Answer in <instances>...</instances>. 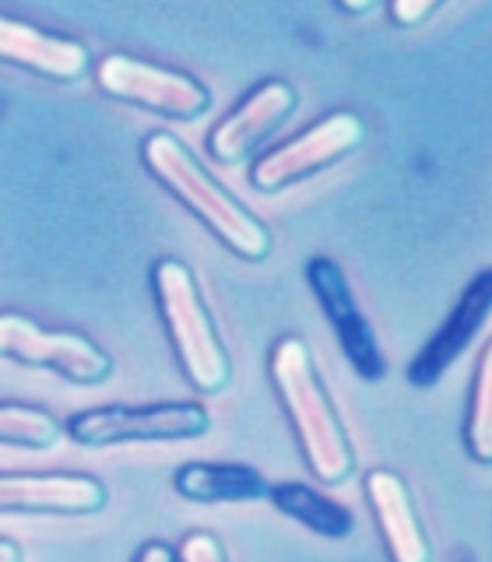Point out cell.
I'll return each mask as SVG.
<instances>
[{"instance_id":"6da1fadb","label":"cell","mask_w":492,"mask_h":562,"mask_svg":"<svg viewBox=\"0 0 492 562\" xmlns=\"http://www.w3.org/2000/svg\"><path fill=\"white\" fill-rule=\"evenodd\" d=\"M268 373L281 408L292 422L310 474L324 485L348 482L356 471V453H351L348 432L327 397V386L316 376L310 345L303 338H278L268 356Z\"/></svg>"},{"instance_id":"7a4b0ae2","label":"cell","mask_w":492,"mask_h":562,"mask_svg":"<svg viewBox=\"0 0 492 562\" xmlns=\"http://www.w3.org/2000/svg\"><path fill=\"white\" fill-rule=\"evenodd\" d=\"M141 158H145V166L155 180L236 257L264 260L271 254L268 225H264L246 204H239L176 134L169 131L148 134L145 145H141Z\"/></svg>"},{"instance_id":"3957f363","label":"cell","mask_w":492,"mask_h":562,"mask_svg":"<svg viewBox=\"0 0 492 562\" xmlns=\"http://www.w3.org/2000/svg\"><path fill=\"white\" fill-rule=\"evenodd\" d=\"M152 289L183 376L198 394H222L233 380V366H228V351L204 306L193 271L183 260L163 257L152 268Z\"/></svg>"},{"instance_id":"277c9868","label":"cell","mask_w":492,"mask_h":562,"mask_svg":"<svg viewBox=\"0 0 492 562\" xmlns=\"http://www.w3.org/2000/svg\"><path fill=\"white\" fill-rule=\"evenodd\" d=\"M211 429V415L198 401L141 404V408H88L67 422V436L81 447L152 443V439H198Z\"/></svg>"},{"instance_id":"5b68a950","label":"cell","mask_w":492,"mask_h":562,"mask_svg":"<svg viewBox=\"0 0 492 562\" xmlns=\"http://www.w3.org/2000/svg\"><path fill=\"white\" fill-rule=\"evenodd\" d=\"M0 359L46 369L70 383H102L113 376V359L78 330H49L32 316L0 310Z\"/></svg>"},{"instance_id":"8992f818","label":"cell","mask_w":492,"mask_h":562,"mask_svg":"<svg viewBox=\"0 0 492 562\" xmlns=\"http://www.w3.org/2000/svg\"><path fill=\"white\" fill-rule=\"evenodd\" d=\"M96 81L105 95L169 120H193L211 105V92L193 75L137 60L131 53H105L96 64Z\"/></svg>"},{"instance_id":"52a82bcc","label":"cell","mask_w":492,"mask_h":562,"mask_svg":"<svg viewBox=\"0 0 492 562\" xmlns=\"http://www.w3.org/2000/svg\"><path fill=\"white\" fill-rule=\"evenodd\" d=\"M362 140H366V123L356 113L345 110L327 113L316 123H310L306 131L289 137L286 145L264 151L250 169V183L260 193H278L299 180H306L313 172L342 162Z\"/></svg>"},{"instance_id":"ba28073f","label":"cell","mask_w":492,"mask_h":562,"mask_svg":"<svg viewBox=\"0 0 492 562\" xmlns=\"http://www.w3.org/2000/svg\"><path fill=\"white\" fill-rule=\"evenodd\" d=\"M306 281L327 316V324L334 327V334H338V345L345 351L348 366L369 383L383 380V373H387L383 351L373 338V327H369V321L356 303V295L348 289L345 271L331 257H313L306 263Z\"/></svg>"},{"instance_id":"9c48e42d","label":"cell","mask_w":492,"mask_h":562,"mask_svg":"<svg viewBox=\"0 0 492 562\" xmlns=\"http://www.w3.org/2000/svg\"><path fill=\"white\" fill-rule=\"evenodd\" d=\"M105 506V485L92 474L70 471H8L0 474V514H60L81 517Z\"/></svg>"},{"instance_id":"30bf717a","label":"cell","mask_w":492,"mask_h":562,"mask_svg":"<svg viewBox=\"0 0 492 562\" xmlns=\"http://www.w3.org/2000/svg\"><path fill=\"white\" fill-rule=\"evenodd\" d=\"M295 110V88L289 81H264L233 113L222 116L208 134V151L219 166H236L264 137H271Z\"/></svg>"},{"instance_id":"8fae6325","label":"cell","mask_w":492,"mask_h":562,"mask_svg":"<svg viewBox=\"0 0 492 562\" xmlns=\"http://www.w3.org/2000/svg\"><path fill=\"white\" fill-rule=\"evenodd\" d=\"M489 313H492V271H482L479 278H471V285L457 299V306L450 310L447 324L436 330V338L412 359L409 383L433 386L444 380L447 369L465 356L468 345L474 341V334L482 330Z\"/></svg>"},{"instance_id":"7c38bea8","label":"cell","mask_w":492,"mask_h":562,"mask_svg":"<svg viewBox=\"0 0 492 562\" xmlns=\"http://www.w3.org/2000/svg\"><path fill=\"white\" fill-rule=\"evenodd\" d=\"M366 488V503L373 506V517L380 527L383 549L391 562H433V544L426 538V527H422L412 492L404 485L401 474L373 468L366 471L362 479Z\"/></svg>"},{"instance_id":"4fadbf2b","label":"cell","mask_w":492,"mask_h":562,"mask_svg":"<svg viewBox=\"0 0 492 562\" xmlns=\"http://www.w3.org/2000/svg\"><path fill=\"white\" fill-rule=\"evenodd\" d=\"M0 60L57 81H75L88 67V49L64 35H49L22 18L0 14Z\"/></svg>"},{"instance_id":"5bb4252c","label":"cell","mask_w":492,"mask_h":562,"mask_svg":"<svg viewBox=\"0 0 492 562\" xmlns=\"http://www.w3.org/2000/svg\"><path fill=\"white\" fill-rule=\"evenodd\" d=\"M172 485L183 499L215 506V503H246L268 496V482L257 468L246 464H183L172 474Z\"/></svg>"},{"instance_id":"9a60e30c","label":"cell","mask_w":492,"mask_h":562,"mask_svg":"<svg viewBox=\"0 0 492 562\" xmlns=\"http://www.w3.org/2000/svg\"><path fill=\"white\" fill-rule=\"evenodd\" d=\"M268 496L281 514L310 527V531L321 538H348L351 524H356L342 503H334L331 496H324V492H316L303 482H281L268 488Z\"/></svg>"},{"instance_id":"2e32d148","label":"cell","mask_w":492,"mask_h":562,"mask_svg":"<svg viewBox=\"0 0 492 562\" xmlns=\"http://www.w3.org/2000/svg\"><path fill=\"white\" fill-rule=\"evenodd\" d=\"M465 447L471 453V461L492 464V341L482 348L479 369H474L471 404L465 422Z\"/></svg>"},{"instance_id":"e0dca14e","label":"cell","mask_w":492,"mask_h":562,"mask_svg":"<svg viewBox=\"0 0 492 562\" xmlns=\"http://www.w3.org/2000/svg\"><path fill=\"white\" fill-rule=\"evenodd\" d=\"M0 443L46 450L60 443V422L46 408L35 404H11L0 401Z\"/></svg>"},{"instance_id":"ac0fdd59","label":"cell","mask_w":492,"mask_h":562,"mask_svg":"<svg viewBox=\"0 0 492 562\" xmlns=\"http://www.w3.org/2000/svg\"><path fill=\"white\" fill-rule=\"evenodd\" d=\"M176 562H228L222 544L211 538L208 531H190L180 549H176Z\"/></svg>"},{"instance_id":"d6986e66","label":"cell","mask_w":492,"mask_h":562,"mask_svg":"<svg viewBox=\"0 0 492 562\" xmlns=\"http://www.w3.org/2000/svg\"><path fill=\"white\" fill-rule=\"evenodd\" d=\"M436 11H439V0H394L391 4V18L401 29H415Z\"/></svg>"},{"instance_id":"ffe728a7","label":"cell","mask_w":492,"mask_h":562,"mask_svg":"<svg viewBox=\"0 0 492 562\" xmlns=\"http://www.w3.org/2000/svg\"><path fill=\"white\" fill-rule=\"evenodd\" d=\"M134 562H176V552L163 541H148V544H141V549H137Z\"/></svg>"},{"instance_id":"44dd1931","label":"cell","mask_w":492,"mask_h":562,"mask_svg":"<svg viewBox=\"0 0 492 562\" xmlns=\"http://www.w3.org/2000/svg\"><path fill=\"white\" fill-rule=\"evenodd\" d=\"M0 562H22V549L11 538H0Z\"/></svg>"},{"instance_id":"7402d4cb","label":"cell","mask_w":492,"mask_h":562,"mask_svg":"<svg viewBox=\"0 0 492 562\" xmlns=\"http://www.w3.org/2000/svg\"><path fill=\"white\" fill-rule=\"evenodd\" d=\"M342 11H351V14H369V11H377V4H342Z\"/></svg>"}]
</instances>
